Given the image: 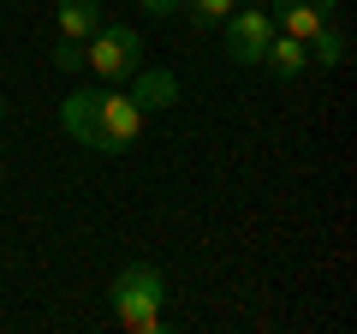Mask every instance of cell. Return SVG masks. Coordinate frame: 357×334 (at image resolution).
Masks as SVG:
<instances>
[{
  "label": "cell",
  "instance_id": "obj_8",
  "mask_svg": "<svg viewBox=\"0 0 357 334\" xmlns=\"http://www.w3.org/2000/svg\"><path fill=\"white\" fill-rule=\"evenodd\" d=\"M54 24H60V36L89 42L102 30V6H96V0H54Z\"/></svg>",
  "mask_w": 357,
  "mask_h": 334
},
{
  "label": "cell",
  "instance_id": "obj_10",
  "mask_svg": "<svg viewBox=\"0 0 357 334\" xmlns=\"http://www.w3.org/2000/svg\"><path fill=\"white\" fill-rule=\"evenodd\" d=\"M304 48H310V60H316V66H345V36H340L333 24H321Z\"/></svg>",
  "mask_w": 357,
  "mask_h": 334
},
{
  "label": "cell",
  "instance_id": "obj_12",
  "mask_svg": "<svg viewBox=\"0 0 357 334\" xmlns=\"http://www.w3.org/2000/svg\"><path fill=\"white\" fill-rule=\"evenodd\" d=\"M54 66H60V72H84V42L60 36V48H54Z\"/></svg>",
  "mask_w": 357,
  "mask_h": 334
},
{
  "label": "cell",
  "instance_id": "obj_3",
  "mask_svg": "<svg viewBox=\"0 0 357 334\" xmlns=\"http://www.w3.org/2000/svg\"><path fill=\"white\" fill-rule=\"evenodd\" d=\"M268 42H274V13L238 0V6L227 13V60L232 66H262Z\"/></svg>",
  "mask_w": 357,
  "mask_h": 334
},
{
  "label": "cell",
  "instance_id": "obj_14",
  "mask_svg": "<svg viewBox=\"0 0 357 334\" xmlns=\"http://www.w3.org/2000/svg\"><path fill=\"white\" fill-rule=\"evenodd\" d=\"M0 119H6V102H0Z\"/></svg>",
  "mask_w": 357,
  "mask_h": 334
},
{
  "label": "cell",
  "instance_id": "obj_6",
  "mask_svg": "<svg viewBox=\"0 0 357 334\" xmlns=\"http://www.w3.org/2000/svg\"><path fill=\"white\" fill-rule=\"evenodd\" d=\"M96 114H102V90H72L60 102V131L89 150V143H96Z\"/></svg>",
  "mask_w": 357,
  "mask_h": 334
},
{
  "label": "cell",
  "instance_id": "obj_13",
  "mask_svg": "<svg viewBox=\"0 0 357 334\" xmlns=\"http://www.w3.org/2000/svg\"><path fill=\"white\" fill-rule=\"evenodd\" d=\"M178 6H185V0H143V13H149V18H173Z\"/></svg>",
  "mask_w": 357,
  "mask_h": 334
},
{
  "label": "cell",
  "instance_id": "obj_1",
  "mask_svg": "<svg viewBox=\"0 0 357 334\" xmlns=\"http://www.w3.org/2000/svg\"><path fill=\"white\" fill-rule=\"evenodd\" d=\"M114 317L126 322L131 334H155L167 322V281L149 263H131V269L114 275Z\"/></svg>",
  "mask_w": 357,
  "mask_h": 334
},
{
  "label": "cell",
  "instance_id": "obj_11",
  "mask_svg": "<svg viewBox=\"0 0 357 334\" xmlns=\"http://www.w3.org/2000/svg\"><path fill=\"white\" fill-rule=\"evenodd\" d=\"M185 6H191V18H197V24H220V18H227L232 6H238V0H185Z\"/></svg>",
  "mask_w": 357,
  "mask_h": 334
},
{
  "label": "cell",
  "instance_id": "obj_7",
  "mask_svg": "<svg viewBox=\"0 0 357 334\" xmlns=\"http://www.w3.org/2000/svg\"><path fill=\"white\" fill-rule=\"evenodd\" d=\"M131 102H137L143 114H161V108L178 102V78L161 72V66H137V72H131Z\"/></svg>",
  "mask_w": 357,
  "mask_h": 334
},
{
  "label": "cell",
  "instance_id": "obj_4",
  "mask_svg": "<svg viewBox=\"0 0 357 334\" xmlns=\"http://www.w3.org/2000/svg\"><path fill=\"white\" fill-rule=\"evenodd\" d=\"M143 108L131 102V96H119V90H102V114H96V143L89 150H102V155H126L131 143L143 138Z\"/></svg>",
  "mask_w": 357,
  "mask_h": 334
},
{
  "label": "cell",
  "instance_id": "obj_15",
  "mask_svg": "<svg viewBox=\"0 0 357 334\" xmlns=\"http://www.w3.org/2000/svg\"><path fill=\"white\" fill-rule=\"evenodd\" d=\"M0 173H6V161H0Z\"/></svg>",
  "mask_w": 357,
  "mask_h": 334
},
{
  "label": "cell",
  "instance_id": "obj_5",
  "mask_svg": "<svg viewBox=\"0 0 357 334\" xmlns=\"http://www.w3.org/2000/svg\"><path fill=\"white\" fill-rule=\"evenodd\" d=\"M321 24H333V0H274V30L310 42Z\"/></svg>",
  "mask_w": 357,
  "mask_h": 334
},
{
  "label": "cell",
  "instance_id": "obj_9",
  "mask_svg": "<svg viewBox=\"0 0 357 334\" xmlns=\"http://www.w3.org/2000/svg\"><path fill=\"white\" fill-rule=\"evenodd\" d=\"M262 66H274V78H298V72L310 66V48H304L298 36H286V30H274V42H268Z\"/></svg>",
  "mask_w": 357,
  "mask_h": 334
},
{
  "label": "cell",
  "instance_id": "obj_2",
  "mask_svg": "<svg viewBox=\"0 0 357 334\" xmlns=\"http://www.w3.org/2000/svg\"><path fill=\"white\" fill-rule=\"evenodd\" d=\"M84 66L96 78H107V84H119V78H131L143 66V36L131 24H107L102 18V30L84 42Z\"/></svg>",
  "mask_w": 357,
  "mask_h": 334
}]
</instances>
